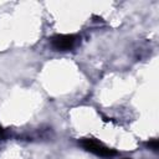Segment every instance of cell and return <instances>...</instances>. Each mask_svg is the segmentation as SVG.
Returning <instances> with one entry per match:
<instances>
[{
	"instance_id": "6da1fadb",
	"label": "cell",
	"mask_w": 159,
	"mask_h": 159,
	"mask_svg": "<svg viewBox=\"0 0 159 159\" xmlns=\"http://www.w3.org/2000/svg\"><path fill=\"white\" fill-rule=\"evenodd\" d=\"M81 145L84 150L93 153L98 157H103V158H109V157H114L117 155V150L114 149H109L108 147H106L103 143H101L97 139L93 138H84L81 140Z\"/></svg>"
},
{
	"instance_id": "7a4b0ae2",
	"label": "cell",
	"mask_w": 159,
	"mask_h": 159,
	"mask_svg": "<svg viewBox=\"0 0 159 159\" xmlns=\"http://www.w3.org/2000/svg\"><path fill=\"white\" fill-rule=\"evenodd\" d=\"M76 42L75 35H55L51 37V45L57 51H68L73 47Z\"/></svg>"
},
{
	"instance_id": "3957f363",
	"label": "cell",
	"mask_w": 159,
	"mask_h": 159,
	"mask_svg": "<svg viewBox=\"0 0 159 159\" xmlns=\"http://www.w3.org/2000/svg\"><path fill=\"white\" fill-rule=\"evenodd\" d=\"M147 147L150 148V149H153V150H158V148H159V143H158L157 139H152V140H149V142L147 143Z\"/></svg>"
},
{
	"instance_id": "277c9868",
	"label": "cell",
	"mask_w": 159,
	"mask_h": 159,
	"mask_svg": "<svg viewBox=\"0 0 159 159\" xmlns=\"http://www.w3.org/2000/svg\"><path fill=\"white\" fill-rule=\"evenodd\" d=\"M2 134H4V129H2V127L0 125V137H1Z\"/></svg>"
},
{
	"instance_id": "5b68a950",
	"label": "cell",
	"mask_w": 159,
	"mask_h": 159,
	"mask_svg": "<svg viewBox=\"0 0 159 159\" xmlns=\"http://www.w3.org/2000/svg\"><path fill=\"white\" fill-rule=\"evenodd\" d=\"M124 159H129V158H124Z\"/></svg>"
}]
</instances>
